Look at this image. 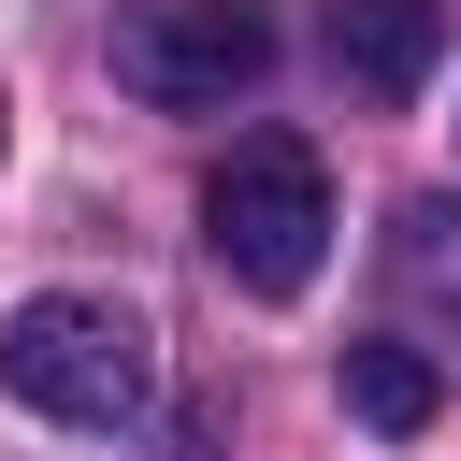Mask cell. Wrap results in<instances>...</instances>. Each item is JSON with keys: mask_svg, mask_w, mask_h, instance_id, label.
<instances>
[{"mask_svg": "<svg viewBox=\"0 0 461 461\" xmlns=\"http://www.w3.org/2000/svg\"><path fill=\"white\" fill-rule=\"evenodd\" d=\"M0 389H14L29 418H58V432H130V418L158 403V346H144L130 303L43 288V303L0 317Z\"/></svg>", "mask_w": 461, "mask_h": 461, "instance_id": "1", "label": "cell"}, {"mask_svg": "<svg viewBox=\"0 0 461 461\" xmlns=\"http://www.w3.org/2000/svg\"><path fill=\"white\" fill-rule=\"evenodd\" d=\"M202 245H216L230 288L288 303V288L331 259V173H317V144H303V130H245V144L202 173Z\"/></svg>", "mask_w": 461, "mask_h": 461, "instance_id": "2", "label": "cell"}, {"mask_svg": "<svg viewBox=\"0 0 461 461\" xmlns=\"http://www.w3.org/2000/svg\"><path fill=\"white\" fill-rule=\"evenodd\" d=\"M274 72V14L259 0H144L115 29V86L158 101V115H216Z\"/></svg>", "mask_w": 461, "mask_h": 461, "instance_id": "3", "label": "cell"}, {"mask_svg": "<svg viewBox=\"0 0 461 461\" xmlns=\"http://www.w3.org/2000/svg\"><path fill=\"white\" fill-rule=\"evenodd\" d=\"M447 58V0H331V72L360 101H418Z\"/></svg>", "mask_w": 461, "mask_h": 461, "instance_id": "4", "label": "cell"}, {"mask_svg": "<svg viewBox=\"0 0 461 461\" xmlns=\"http://www.w3.org/2000/svg\"><path fill=\"white\" fill-rule=\"evenodd\" d=\"M432 403H447V375H432V346H403V331H360L346 346V418L360 432H432Z\"/></svg>", "mask_w": 461, "mask_h": 461, "instance_id": "5", "label": "cell"}, {"mask_svg": "<svg viewBox=\"0 0 461 461\" xmlns=\"http://www.w3.org/2000/svg\"><path fill=\"white\" fill-rule=\"evenodd\" d=\"M389 259H403V274L461 317V245H447V202H403V245H389Z\"/></svg>", "mask_w": 461, "mask_h": 461, "instance_id": "6", "label": "cell"}]
</instances>
